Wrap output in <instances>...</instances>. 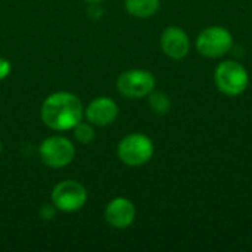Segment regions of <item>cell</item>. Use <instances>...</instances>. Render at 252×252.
Segmentation results:
<instances>
[{
    "label": "cell",
    "instance_id": "1",
    "mask_svg": "<svg viewBox=\"0 0 252 252\" xmlns=\"http://www.w3.org/2000/svg\"><path fill=\"white\" fill-rule=\"evenodd\" d=\"M83 114L81 100L69 92H56L47 96L41 105L43 123L56 131L74 128L83 120Z\"/></svg>",
    "mask_w": 252,
    "mask_h": 252
},
{
    "label": "cell",
    "instance_id": "2",
    "mask_svg": "<svg viewBox=\"0 0 252 252\" xmlns=\"http://www.w3.org/2000/svg\"><path fill=\"white\" fill-rule=\"evenodd\" d=\"M214 83L223 94L239 96L247 90L250 77L241 63L235 61H224L219 63L214 71Z\"/></svg>",
    "mask_w": 252,
    "mask_h": 252
},
{
    "label": "cell",
    "instance_id": "3",
    "mask_svg": "<svg viewBox=\"0 0 252 252\" xmlns=\"http://www.w3.org/2000/svg\"><path fill=\"white\" fill-rule=\"evenodd\" d=\"M154 155L152 140L142 133H131L126 136L118 145V158L130 167L146 164Z\"/></svg>",
    "mask_w": 252,
    "mask_h": 252
},
{
    "label": "cell",
    "instance_id": "4",
    "mask_svg": "<svg viewBox=\"0 0 252 252\" xmlns=\"http://www.w3.org/2000/svg\"><path fill=\"white\" fill-rule=\"evenodd\" d=\"M38 154L47 167L62 168L72 162L75 157V148L69 139L63 136H52L41 142Z\"/></svg>",
    "mask_w": 252,
    "mask_h": 252
},
{
    "label": "cell",
    "instance_id": "5",
    "mask_svg": "<svg viewBox=\"0 0 252 252\" xmlns=\"http://www.w3.org/2000/svg\"><path fill=\"white\" fill-rule=\"evenodd\" d=\"M233 44L230 31L223 27L205 28L196 38V49L205 58H220L226 55Z\"/></svg>",
    "mask_w": 252,
    "mask_h": 252
},
{
    "label": "cell",
    "instance_id": "6",
    "mask_svg": "<svg viewBox=\"0 0 252 252\" xmlns=\"http://www.w3.org/2000/svg\"><path fill=\"white\" fill-rule=\"evenodd\" d=\"M117 89L124 97L140 99L154 92L155 77L145 69H130L118 77Z\"/></svg>",
    "mask_w": 252,
    "mask_h": 252
},
{
    "label": "cell",
    "instance_id": "7",
    "mask_svg": "<svg viewBox=\"0 0 252 252\" xmlns=\"http://www.w3.org/2000/svg\"><path fill=\"white\" fill-rule=\"evenodd\" d=\"M87 201L86 188L75 180H65L52 190L53 205L63 213H74L84 207Z\"/></svg>",
    "mask_w": 252,
    "mask_h": 252
},
{
    "label": "cell",
    "instance_id": "8",
    "mask_svg": "<svg viewBox=\"0 0 252 252\" xmlns=\"http://www.w3.org/2000/svg\"><path fill=\"white\" fill-rule=\"evenodd\" d=\"M136 219V208L130 199L115 198L105 210V220L115 229H126L133 224Z\"/></svg>",
    "mask_w": 252,
    "mask_h": 252
},
{
    "label": "cell",
    "instance_id": "9",
    "mask_svg": "<svg viewBox=\"0 0 252 252\" xmlns=\"http://www.w3.org/2000/svg\"><path fill=\"white\" fill-rule=\"evenodd\" d=\"M161 49L171 59H183L190 49L188 34L179 27H168L161 35Z\"/></svg>",
    "mask_w": 252,
    "mask_h": 252
},
{
    "label": "cell",
    "instance_id": "10",
    "mask_svg": "<svg viewBox=\"0 0 252 252\" xmlns=\"http://www.w3.org/2000/svg\"><path fill=\"white\" fill-rule=\"evenodd\" d=\"M84 114L89 123H92L93 126L105 127L117 120L118 105L111 97H97L89 103Z\"/></svg>",
    "mask_w": 252,
    "mask_h": 252
},
{
    "label": "cell",
    "instance_id": "11",
    "mask_svg": "<svg viewBox=\"0 0 252 252\" xmlns=\"http://www.w3.org/2000/svg\"><path fill=\"white\" fill-rule=\"evenodd\" d=\"M126 9L136 18H149L159 9V0H126Z\"/></svg>",
    "mask_w": 252,
    "mask_h": 252
},
{
    "label": "cell",
    "instance_id": "12",
    "mask_svg": "<svg viewBox=\"0 0 252 252\" xmlns=\"http://www.w3.org/2000/svg\"><path fill=\"white\" fill-rule=\"evenodd\" d=\"M149 106L157 115H165L168 114L171 108L170 97L162 92H151L149 93Z\"/></svg>",
    "mask_w": 252,
    "mask_h": 252
},
{
    "label": "cell",
    "instance_id": "13",
    "mask_svg": "<svg viewBox=\"0 0 252 252\" xmlns=\"http://www.w3.org/2000/svg\"><path fill=\"white\" fill-rule=\"evenodd\" d=\"M72 130H74L75 139L80 143H83V145H87V143L93 142L94 137H96V133H94V128H93V124L92 123H81L80 121Z\"/></svg>",
    "mask_w": 252,
    "mask_h": 252
},
{
    "label": "cell",
    "instance_id": "14",
    "mask_svg": "<svg viewBox=\"0 0 252 252\" xmlns=\"http://www.w3.org/2000/svg\"><path fill=\"white\" fill-rule=\"evenodd\" d=\"M56 207L55 205H50V204H43L40 211H38V216L41 220H52L56 214Z\"/></svg>",
    "mask_w": 252,
    "mask_h": 252
},
{
    "label": "cell",
    "instance_id": "15",
    "mask_svg": "<svg viewBox=\"0 0 252 252\" xmlns=\"http://www.w3.org/2000/svg\"><path fill=\"white\" fill-rule=\"evenodd\" d=\"M10 62L4 58H0V80H4L10 74Z\"/></svg>",
    "mask_w": 252,
    "mask_h": 252
},
{
    "label": "cell",
    "instance_id": "16",
    "mask_svg": "<svg viewBox=\"0 0 252 252\" xmlns=\"http://www.w3.org/2000/svg\"><path fill=\"white\" fill-rule=\"evenodd\" d=\"M86 1H90V3H99V1H102V0H86Z\"/></svg>",
    "mask_w": 252,
    "mask_h": 252
},
{
    "label": "cell",
    "instance_id": "17",
    "mask_svg": "<svg viewBox=\"0 0 252 252\" xmlns=\"http://www.w3.org/2000/svg\"><path fill=\"white\" fill-rule=\"evenodd\" d=\"M0 152H1V142H0Z\"/></svg>",
    "mask_w": 252,
    "mask_h": 252
}]
</instances>
